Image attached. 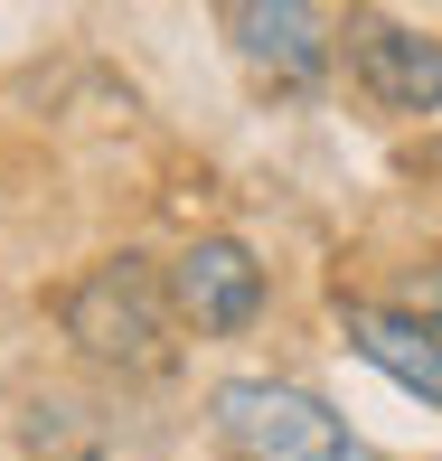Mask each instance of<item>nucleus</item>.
Returning a JSON list of instances; mask_svg holds the SVG:
<instances>
[{
    "label": "nucleus",
    "instance_id": "4",
    "mask_svg": "<svg viewBox=\"0 0 442 461\" xmlns=\"http://www.w3.org/2000/svg\"><path fill=\"white\" fill-rule=\"evenodd\" d=\"M348 67L386 113H442V38L405 19H348Z\"/></svg>",
    "mask_w": 442,
    "mask_h": 461
},
{
    "label": "nucleus",
    "instance_id": "5",
    "mask_svg": "<svg viewBox=\"0 0 442 461\" xmlns=\"http://www.w3.org/2000/svg\"><path fill=\"white\" fill-rule=\"evenodd\" d=\"M226 38H236L245 67L283 76V86H311V76L329 67V19L311 10V0H236V10H226Z\"/></svg>",
    "mask_w": 442,
    "mask_h": 461
},
{
    "label": "nucleus",
    "instance_id": "6",
    "mask_svg": "<svg viewBox=\"0 0 442 461\" xmlns=\"http://www.w3.org/2000/svg\"><path fill=\"white\" fill-rule=\"evenodd\" d=\"M348 348H357L376 376H395L405 395L442 405V330L414 321L405 302H348Z\"/></svg>",
    "mask_w": 442,
    "mask_h": 461
},
{
    "label": "nucleus",
    "instance_id": "1",
    "mask_svg": "<svg viewBox=\"0 0 442 461\" xmlns=\"http://www.w3.org/2000/svg\"><path fill=\"white\" fill-rule=\"evenodd\" d=\"M57 321L113 376H160L170 367V274H151L141 255H104L95 274L57 302Z\"/></svg>",
    "mask_w": 442,
    "mask_h": 461
},
{
    "label": "nucleus",
    "instance_id": "3",
    "mask_svg": "<svg viewBox=\"0 0 442 461\" xmlns=\"http://www.w3.org/2000/svg\"><path fill=\"white\" fill-rule=\"evenodd\" d=\"M170 311L198 330H217V339H236V330L264 321V264L245 255L236 236H198L170 255Z\"/></svg>",
    "mask_w": 442,
    "mask_h": 461
},
{
    "label": "nucleus",
    "instance_id": "2",
    "mask_svg": "<svg viewBox=\"0 0 442 461\" xmlns=\"http://www.w3.org/2000/svg\"><path fill=\"white\" fill-rule=\"evenodd\" d=\"M217 433L236 461H376L348 433V414H329L311 386H283V376H226Z\"/></svg>",
    "mask_w": 442,
    "mask_h": 461
}]
</instances>
